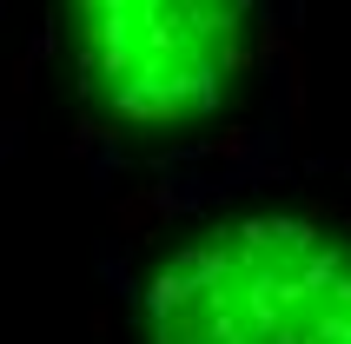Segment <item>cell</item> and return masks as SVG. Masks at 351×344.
<instances>
[{
  "label": "cell",
  "mask_w": 351,
  "mask_h": 344,
  "mask_svg": "<svg viewBox=\"0 0 351 344\" xmlns=\"http://www.w3.org/2000/svg\"><path fill=\"white\" fill-rule=\"evenodd\" d=\"M80 133L126 159L219 146L272 53V0H40Z\"/></svg>",
  "instance_id": "1"
},
{
  "label": "cell",
  "mask_w": 351,
  "mask_h": 344,
  "mask_svg": "<svg viewBox=\"0 0 351 344\" xmlns=\"http://www.w3.org/2000/svg\"><path fill=\"white\" fill-rule=\"evenodd\" d=\"M139 344H351V225L232 206L166 232L133 291Z\"/></svg>",
  "instance_id": "2"
}]
</instances>
